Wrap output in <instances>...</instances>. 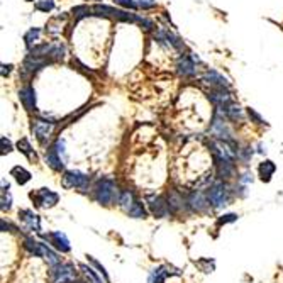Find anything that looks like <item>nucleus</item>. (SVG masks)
<instances>
[{"label":"nucleus","mask_w":283,"mask_h":283,"mask_svg":"<svg viewBox=\"0 0 283 283\" xmlns=\"http://www.w3.org/2000/svg\"><path fill=\"white\" fill-rule=\"evenodd\" d=\"M137 5L143 11H149V9L156 7V0H137Z\"/></svg>","instance_id":"obj_33"},{"label":"nucleus","mask_w":283,"mask_h":283,"mask_svg":"<svg viewBox=\"0 0 283 283\" xmlns=\"http://www.w3.org/2000/svg\"><path fill=\"white\" fill-rule=\"evenodd\" d=\"M90 12H92V7H89V5H78V7L73 9V14L76 15V17H83V15H89Z\"/></svg>","instance_id":"obj_32"},{"label":"nucleus","mask_w":283,"mask_h":283,"mask_svg":"<svg viewBox=\"0 0 283 283\" xmlns=\"http://www.w3.org/2000/svg\"><path fill=\"white\" fill-rule=\"evenodd\" d=\"M65 53H66L65 45L55 43V45H51V51H49L48 56L51 58V61H61V60L65 58Z\"/></svg>","instance_id":"obj_23"},{"label":"nucleus","mask_w":283,"mask_h":283,"mask_svg":"<svg viewBox=\"0 0 283 283\" xmlns=\"http://www.w3.org/2000/svg\"><path fill=\"white\" fill-rule=\"evenodd\" d=\"M78 268L83 271V275H85V276H90V278H92L95 283H104V282H105V280H104V276H102V275H97V273L93 271V269L90 268V266H87V265H80Z\"/></svg>","instance_id":"obj_27"},{"label":"nucleus","mask_w":283,"mask_h":283,"mask_svg":"<svg viewBox=\"0 0 283 283\" xmlns=\"http://www.w3.org/2000/svg\"><path fill=\"white\" fill-rule=\"evenodd\" d=\"M34 7H36V11L48 14V12H51L53 9H55V0H39V2L34 4Z\"/></svg>","instance_id":"obj_26"},{"label":"nucleus","mask_w":283,"mask_h":283,"mask_svg":"<svg viewBox=\"0 0 283 283\" xmlns=\"http://www.w3.org/2000/svg\"><path fill=\"white\" fill-rule=\"evenodd\" d=\"M248 116H249V119H251L254 124H259V126H263V124H266V120L263 119V117L259 116V114L256 112L254 109H251V107H249V109H248Z\"/></svg>","instance_id":"obj_30"},{"label":"nucleus","mask_w":283,"mask_h":283,"mask_svg":"<svg viewBox=\"0 0 283 283\" xmlns=\"http://www.w3.org/2000/svg\"><path fill=\"white\" fill-rule=\"evenodd\" d=\"M2 154H5V153H11L12 151V144H11V141L7 139L5 136H2Z\"/></svg>","instance_id":"obj_36"},{"label":"nucleus","mask_w":283,"mask_h":283,"mask_svg":"<svg viewBox=\"0 0 283 283\" xmlns=\"http://www.w3.org/2000/svg\"><path fill=\"white\" fill-rule=\"evenodd\" d=\"M93 197L99 204L102 205H110L114 202H119V190H117V185L112 178H104L93 188Z\"/></svg>","instance_id":"obj_1"},{"label":"nucleus","mask_w":283,"mask_h":283,"mask_svg":"<svg viewBox=\"0 0 283 283\" xmlns=\"http://www.w3.org/2000/svg\"><path fill=\"white\" fill-rule=\"evenodd\" d=\"M177 70L183 78L188 76H195L197 75V65H195V60L192 58V55H185L178 60L177 63Z\"/></svg>","instance_id":"obj_12"},{"label":"nucleus","mask_w":283,"mask_h":283,"mask_svg":"<svg viewBox=\"0 0 283 283\" xmlns=\"http://www.w3.org/2000/svg\"><path fill=\"white\" fill-rule=\"evenodd\" d=\"M221 110V109H219ZM224 116H225V119H229V120H234V122H241L242 119H244V112H242V109L239 105H236V104H229L227 107H225L224 110Z\"/></svg>","instance_id":"obj_17"},{"label":"nucleus","mask_w":283,"mask_h":283,"mask_svg":"<svg viewBox=\"0 0 283 283\" xmlns=\"http://www.w3.org/2000/svg\"><path fill=\"white\" fill-rule=\"evenodd\" d=\"M127 214L131 215V217H136V219H144L148 215V212H146V209H144V205L141 204V202H137L136 200V204L133 205V209H131Z\"/></svg>","instance_id":"obj_24"},{"label":"nucleus","mask_w":283,"mask_h":283,"mask_svg":"<svg viewBox=\"0 0 283 283\" xmlns=\"http://www.w3.org/2000/svg\"><path fill=\"white\" fill-rule=\"evenodd\" d=\"M11 175L15 178V181H17L19 185H26L29 180H31V177H32V175L29 173L26 168H22V166H14L11 170Z\"/></svg>","instance_id":"obj_21"},{"label":"nucleus","mask_w":283,"mask_h":283,"mask_svg":"<svg viewBox=\"0 0 283 283\" xmlns=\"http://www.w3.org/2000/svg\"><path fill=\"white\" fill-rule=\"evenodd\" d=\"M187 205L192 209L194 212H204L207 209L209 204V197L204 194L202 190H194L187 198Z\"/></svg>","instance_id":"obj_11"},{"label":"nucleus","mask_w":283,"mask_h":283,"mask_svg":"<svg viewBox=\"0 0 283 283\" xmlns=\"http://www.w3.org/2000/svg\"><path fill=\"white\" fill-rule=\"evenodd\" d=\"M56 127V122H51V120H41L36 119L32 122V133H34L36 139L39 141L41 144H46V141L49 139V136L53 134Z\"/></svg>","instance_id":"obj_8"},{"label":"nucleus","mask_w":283,"mask_h":283,"mask_svg":"<svg viewBox=\"0 0 283 283\" xmlns=\"http://www.w3.org/2000/svg\"><path fill=\"white\" fill-rule=\"evenodd\" d=\"M17 148H19V151H21L22 154H26V156L29 158V160H32V158H34L36 160V154H32V146H31V143H29L28 139H21L17 143Z\"/></svg>","instance_id":"obj_25"},{"label":"nucleus","mask_w":283,"mask_h":283,"mask_svg":"<svg viewBox=\"0 0 283 283\" xmlns=\"http://www.w3.org/2000/svg\"><path fill=\"white\" fill-rule=\"evenodd\" d=\"M78 283H90V282H78Z\"/></svg>","instance_id":"obj_39"},{"label":"nucleus","mask_w":283,"mask_h":283,"mask_svg":"<svg viewBox=\"0 0 283 283\" xmlns=\"http://www.w3.org/2000/svg\"><path fill=\"white\" fill-rule=\"evenodd\" d=\"M43 238H45L53 248L58 249L60 253H70V249H72V246H70V241H68V238H66L65 232L55 231V232H49V234H43Z\"/></svg>","instance_id":"obj_10"},{"label":"nucleus","mask_w":283,"mask_h":283,"mask_svg":"<svg viewBox=\"0 0 283 283\" xmlns=\"http://www.w3.org/2000/svg\"><path fill=\"white\" fill-rule=\"evenodd\" d=\"M119 207L122 209L124 212H129L133 209V205L136 204V198H134V194L131 190H124L120 192V197H119Z\"/></svg>","instance_id":"obj_18"},{"label":"nucleus","mask_w":283,"mask_h":283,"mask_svg":"<svg viewBox=\"0 0 283 283\" xmlns=\"http://www.w3.org/2000/svg\"><path fill=\"white\" fill-rule=\"evenodd\" d=\"M117 5H120V7H126V9H131V11H136V9H139V5H137V0H114Z\"/></svg>","instance_id":"obj_29"},{"label":"nucleus","mask_w":283,"mask_h":283,"mask_svg":"<svg viewBox=\"0 0 283 283\" xmlns=\"http://www.w3.org/2000/svg\"><path fill=\"white\" fill-rule=\"evenodd\" d=\"M229 195H231L229 185L225 183L224 180H219V181H215V183H212L210 188H209V192H207L209 204L214 209H221V207H224V205H227Z\"/></svg>","instance_id":"obj_2"},{"label":"nucleus","mask_w":283,"mask_h":283,"mask_svg":"<svg viewBox=\"0 0 283 283\" xmlns=\"http://www.w3.org/2000/svg\"><path fill=\"white\" fill-rule=\"evenodd\" d=\"M19 217L26 222L31 231L34 232H41V219H39L38 214H34L32 210H19Z\"/></svg>","instance_id":"obj_15"},{"label":"nucleus","mask_w":283,"mask_h":283,"mask_svg":"<svg viewBox=\"0 0 283 283\" xmlns=\"http://www.w3.org/2000/svg\"><path fill=\"white\" fill-rule=\"evenodd\" d=\"M202 82L209 83L212 89H215V87H229L227 78H225L224 75H221L219 72H215V70H209V72H205L204 75H202Z\"/></svg>","instance_id":"obj_14"},{"label":"nucleus","mask_w":283,"mask_h":283,"mask_svg":"<svg viewBox=\"0 0 283 283\" xmlns=\"http://www.w3.org/2000/svg\"><path fill=\"white\" fill-rule=\"evenodd\" d=\"M49 278H51L53 283H75L76 282L75 266L70 265V263H60L56 266H51Z\"/></svg>","instance_id":"obj_4"},{"label":"nucleus","mask_w":283,"mask_h":283,"mask_svg":"<svg viewBox=\"0 0 283 283\" xmlns=\"http://www.w3.org/2000/svg\"><path fill=\"white\" fill-rule=\"evenodd\" d=\"M12 205V198L9 190H2V210H9Z\"/></svg>","instance_id":"obj_31"},{"label":"nucleus","mask_w":283,"mask_h":283,"mask_svg":"<svg viewBox=\"0 0 283 283\" xmlns=\"http://www.w3.org/2000/svg\"><path fill=\"white\" fill-rule=\"evenodd\" d=\"M12 72V65H2V76H7Z\"/></svg>","instance_id":"obj_37"},{"label":"nucleus","mask_w":283,"mask_h":283,"mask_svg":"<svg viewBox=\"0 0 283 283\" xmlns=\"http://www.w3.org/2000/svg\"><path fill=\"white\" fill-rule=\"evenodd\" d=\"M239 183H241V185H246V187H248L249 183H253V175L249 173V171L242 173L241 177H239Z\"/></svg>","instance_id":"obj_35"},{"label":"nucleus","mask_w":283,"mask_h":283,"mask_svg":"<svg viewBox=\"0 0 283 283\" xmlns=\"http://www.w3.org/2000/svg\"><path fill=\"white\" fill-rule=\"evenodd\" d=\"M209 100L221 110H224L229 104H232L231 93L227 92V87H215V89H212L209 92Z\"/></svg>","instance_id":"obj_9"},{"label":"nucleus","mask_w":283,"mask_h":283,"mask_svg":"<svg viewBox=\"0 0 283 283\" xmlns=\"http://www.w3.org/2000/svg\"><path fill=\"white\" fill-rule=\"evenodd\" d=\"M234 221H238V214H225V215H222V217L219 219V225L229 224V222H234Z\"/></svg>","instance_id":"obj_34"},{"label":"nucleus","mask_w":283,"mask_h":283,"mask_svg":"<svg viewBox=\"0 0 283 283\" xmlns=\"http://www.w3.org/2000/svg\"><path fill=\"white\" fill-rule=\"evenodd\" d=\"M39 38H41V29H39V28L29 29V31L24 34V43H26V46H28L29 49H32V48L36 46V43L39 41Z\"/></svg>","instance_id":"obj_22"},{"label":"nucleus","mask_w":283,"mask_h":283,"mask_svg":"<svg viewBox=\"0 0 283 283\" xmlns=\"http://www.w3.org/2000/svg\"><path fill=\"white\" fill-rule=\"evenodd\" d=\"M19 99H21L22 105L28 110H36L38 102H36V90L31 85H26L19 90Z\"/></svg>","instance_id":"obj_13"},{"label":"nucleus","mask_w":283,"mask_h":283,"mask_svg":"<svg viewBox=\"0 0 283 283\" xmlns=\"http://www.w3.org/2000/svg\"><path fill=\"white\" fill-rule=\"evenodd\" d=\"M26 2H34V0H26Z\"/></svg>","instance_id":"obj_38"},{"label":"nucleus","mask_w":283,"mask_h":283,"mask_svg":"<svg viewBox=\"0 0 283 283\" xmlns=\"http://www.w3.org/2000/svg\"><path fill=\"white\" fill-rule=\"evenodd\" d=\"M166 200H168V207H170L171 214H177V212H180L181 209L187 205V200H185V198L175 190H171L170 194H168Z\"/></svg>","instance_id":"obj_16"},{"label":"nucleus","mask_w":283,"mask_h":283,"mask_svg":"<svg viewBox=\"0 0 283 283\" xmlns=\"http://www.w3.org/2000/svg\"><path fill=\"white\" fill-rule=\"evenodd\" d=\"M258 170H259V178H261L263 181H269L271 180V177H273V173L276 171V166H275L273 161L266 160V161H263V163L259 164Z\"/></svg>","instance_id":"obj_19"},{"label":"nucleus","mask_w":283,"mask_h":283,"mask_svg":"<svg viewBox=\"0 0 283 283\" xmlns=\"http://www.w3.org/2000/svg\"><path fill=\"white\" fill-rule=\"evenodd\" d=\"M146 204H148V209H149V212L154 215V217L163 219V217H166L168 214H171L170 207H168V200L161 197V195L148 194L146 195Z\"/></svg>","instance_id":"obj_6"},{"label":"nucleus","mask_w":283,"mask_h":283,"mask_svg":"<svg viewBox=\"0 0 283 283\" xmlns=\"http://www.w3.org/2000/svg\"><path fill=\"white\" fill-rule=\"evenodd\" d=\"M168 275H170V271H168L166 266H158V268L151 269L148 282L149 283H164V280H166Z\"/></svg>","instance_id":"obj_20"},{"label":"nucleus","mask_w":283,"mask_h":283,"mask_svg":"<svg viewBox=\"0 0 283 283\" xmlns=\"http://www.w3.org/2000/svg\"><path fill=\"white\" fill-rule=\"evenodd\" d=\"M89 175L82 173L78 170H68L63 173V187L65 188H80V190H87L89 187Z\"/></svg>","instance_id":"obj_5"},{"label":"nucleus","mask_w":283,"mask_h":283,"mask_svg":"<svg viewBox=\"0 0 283 283\" xmlns=\"http://www.w3.org/2000/svg\"><path fill=\"white\" fill-rule=\"evenodd\" d=\"M87 258H89V261L92 263L93 266H97V268H99V273H100V275L104 276V280H105V283H109V282H110V278H109V273L105 271V268H104V266L100 265V263L97 261L95 258H92V256H87Z\"/></svg>","instance_id":"obj_28"},{"label":"nucleus","mask_w":283,"mask_h":283,"mask_svg":"<svg viewBox=\"0 0 283 283\" xmlns=\"http://www.w3.org/2000/svg\"><path fill=\"white\" fill-rule=\"evenodd\" d=\"M31 198H32V202L38 205V207L51 209V207H55V205L58 204L60 195L56 194V192L49 190V188H39V190L32 192Z\"/></svg>","instance_id":"obj_7"},{"label":"nucleus","mask_w":283,"mask_h":283,"mask_svg":"<svg viewBox=\"0 0 283 283\" xmlns=\"http://www.w3.org/2000/svg\"><path fill=\"white\" fill-rule=\"evenodd\" d=\"M66 163V151H65V143L58 139L46 153V164L51 166L55 171H61Z\"/></svg>","instance_id":"obj_3"}]
</instances>
